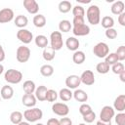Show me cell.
Listing matches in <instances>:
<instances>
[{
  "mask_svg": "<svg viewBox=\"0 0 125 125\" xmlns=\"http://www.w3.org/2000/svg\"><path fill=\"white\" fill-rule=\"evenodd\" d=\"M59 29H60V32H61V33H62V32H64V33L69 32V31L72 29V24L70 23L69 21H67V20H62V21H61L60 23H59Z\"/></svg>",
  "mask_w": 125,
  "mask_h": 125,
  "instance_id": "30",
  "label": "cell"
},
{
  "mask_svg": "<svg viewBox=\"0 0 125 125\" xmlns=\"http://www.w3.org/2000/svg\"><path fill=\"white\" fill-rule=\"evenodd\" d=\"M1 99H2V98H1V96H0V102H1Z\"/></svg>",
  "mask_w": 125,
  "mask_h": 125,
  "instance_id": "56",
  "label": "cell"
},
{
  "mask_svg": "<svg viewBox=\"0 0 125 125\" xmlns=\"http://www.w3.org/2000/svg\"><path fill=\"white\" fill-rule=\"evenodd\" d=\"M80 84H81V81H80V77L78 75L71 74V75L67 76L65 79V85L70 90L71 89H77Z\"/></svg>",
  "mask_w": 125,
  "mask_h": 125,
  "instance_id": "13",
  "label": "cell"
},
{
  "mask_svg": "<svg viewBox=\"0 0 125 125\" xmlns=\"http://www.w3.org/2000/svg\"><path fill=\"white\" fill-rule=\"evenodd\" d=\"M124 9H125V4L123 1L121 0H118V1H115L112 5H111V8H110V11L113 15H120L124 12Z\"/></svg>",
  "mask_w": 125,
  "mask_h": 125,
  "instance_id": "20",
  "label": "cell"
},
{
  "mask_svg": "<svg viewBox=\"0 0 125 125\" xmlns=\"http://www.w3.org/2000/svg\"><path fill=\"white\" fill-rule=\"evenodd\" d=\"M114 25V20L112 17H109V16H104L103 19H102V26L105 29H108V28H112Z\"/></svg>",
  "mask_w": 125,
  "mask_h": 125,
  "instance_id": "33",
  "label": "cell"
},
{
  "mask_svg": "<svg viewBox=\"0 0 125 125\" xmlns=\"http://www.w3.org/2000/svg\"><path fill=\"white\" fill-rule=\"evenodd\" d=\"M35 125H44V124H42V123H37V124H35Z\"/></svg>",
  "mask_w": 125,
  "mask_h": 125,
  "instance_id": "54",
  "label": "cell"
},
{
  "mask_svg": "<svg viewBox=\"0 0 125 125\" xmlns=\"http://www.w3.org/2000/svg\"><path fill=\"white\" fill-rule=\"evenodd\" d=\"M85 23L84 21V18H73L72 20V25H77V24H82Z\"/></svg>",
  "mask_w": 125,
  "mask_h": 125,
  "instance_id": "45",
  "label": "cell"
},
{
  "mask_svg": "<svg viewBox=\"0 0 125 125\" xmlns=\"http://www.w3.org/2000/svg\"><path fill=\"white\" fill-rule=\"evenodd\" d=\"M86 17L89 23L97 25L101 21V11L97 5H90L86 11Z\"/></svg>",
  "mask_w": 125,
  "mask_h": 125,
  "instance_id": "1",
  "label": "cell"
},
{
  "mask_svg": "<svg viewBox=\"0 0 125 125\" xmlns=\"http://www.w3.org/2000/svg\"><path fill=\"white\" fill-rule=\"evenodd\" d=\"M31 52L30 49L24 45L18 47L16 52V59L19 62H26L30 58Z\"/></svg>",
  "mask_w": 125,
  "mask_h": 125,
  "instance_id": "5",
  "label": "cell"
},
{
  "mask_svg": "<svg viewBox=\"0 0 125 125\" xmlns=\"http://www.w3.org/2000/svg\"><path fill=\"white\" fill-rule=\"evenodd\" d=\"M33 24H34V26H36V27H38V28H41V27H43V26H45V24H46V18H45V16L44 15H42V14H37V15H35L34 17H33Z\"/></svg>",
  "mask_w": 125,
  "mask_h": 125,
  "instance_id": "26",
  "label": "cell"
},
{
  "mask_svg": "<svg viewBox=\"0 0 125 125\" xmlns=\"http://www.w3.org/2000/svg\"><path fill=\"white\" fill-rule=\"evenodd\" d=\"M72 32L75 36H85L90 33V27L85 23L72 25Z\"/></svg>",
  "mask_w": 125,
  "mask_h": 125,
  "instance_id": "11",
  "label": "cell"
},
{
  "mask_svg": "<svg viewBox=\"0 0 125 125\" xmlns=\"http://www.w3.org/2000/svg\"><path fill=\"white\" fill-rule=\"evenodd\" d=\"M104 34H105V37L108 38V39H115L117 37V31L113 27L105 29V33Z\"/></svg>",
  "mask_w": 125,
  "mask_h": 125,
  "instance_id": "42",
  "label": "cell"
},
{
  "mask_svg": "<svg viewBox=\"0 0 125 125\" xmlns=\"http://www.w3.org/2000/svg\"><path fill=\"white\" fill-rule=\"evenodd\" d=\"M78 125H86L85 123H80V124H78Z\"/></svg>",
  "mask_w": 125,
  "mask_h": 125,
  "instance_id": "55",
  "label": "cell"
},
{
  "mask_svg": "<svg viewBox=\"0 0 125 125\" xmlns=\"http://www.w3.org/2000/svg\"><path fill=\"white\" fill-rule=\"evenodd\" d=\"M55 56H56V51L53 50L51 47L47 46L46 48L43 49V53H42V57L45 61L47 62H51L55 59Z\"/></svg>",
  "mask_w": 125,
  "mask_h": 125,
  "instance_id": "23",
  "label": "cell"
},
{
  "mask_svg": "<svg viewBox=\"0 0 125 125\" xmlns=\"http://www.w3.org/2000/svg\"><path fill=\"white\" fill-rule=\"evenodd\" d=\"M57 99H58V93L53 89H48L46 94V101L50 103H54L57 101Z\"/></svg>",
  "mask_w": 125,
  "mask_h": 125,
  "instance_id": "37",
  "label": "cell"
},
{
  "mask_svg": "<svg viewBox=\"0 0 125 125\" xmlns=\"http://www.w3.org/2000/svg\"><path fill=\"white\" fill-rule=\"evenodd\" d=\"M59 11L62 14H65V13H68L71 8H72V5H71V2L70 1H67V0H63V1H61L59 3Z\"/></svg>",
  "mask_w": 125,
  "mask_h": 125,
  "instance_id": "29",
  "label": "cell"
},
{
  "mask_svg": "<svg viewBox=\"0 0 125 125\" xmlns=\"http://www.w3.org/2000/svg\"><path fill=\"white\" fill-rule=\"evenodd\" d=\"M93 53L96 57L100 58V59H103V58H105L108 53H109V48H108V45L104 42H99L97 43L94 48H93Z\"/></svg>",
  "mask_w": 125,
  "mask_h": 125,
  "instance_id": "6",
  "label": "cell"
},
{
  "mask_svg": "<svg viewBox=\"0 0 125 125\" xmlns=\"http://www.w3.org/2000/svg\"><path fill=\"white\" fill-rule=\"evenodd\" d=\"M3 71H4V66H3V64L0 63V75L3 73Z\"/></svg>",
  "mask_w": 125,
  "mask_h": 125,
  "instance_id": "53",
  "label": "cell"
},
{
  "mask_svg": "<svg viewBox=\"0 0 125 125\" xmlns=\"http://www.w3.org/2000/svg\"><path fill=\"white\" fill-rule=\"evenodd\" d=\"M115 54L118 58V61H124L125 60V46L121 45L117 48V50L115 51Z\"/></svg>",
  "mask_w": 125,
  "mask_h": 125,
  "instance_id": "40",
  "label": "cell"
},
{
  "mask_svg": "<svg viewBox=\"0 0 125 125\" xmlns=\"http://www.w3.org/2000/svg\"><path fill=\"white\" fill-rule=\"evenodd\" d=\"M23 117L29 123L37 122L38 120L42 119V117H43V111L40 108H37V107H30L29 109L24 110Z\"/></svg>",
  "mask_w": 125,
  "mask_h": 125,
  "instance_id": "2",
  "label": "cell"
},
{
  "mask_svg": "<svg viewBox=\"0 0 125 125\" xmlns=\"http://www.w3.org/2000/svg\"><path fill=\"white\" fill-rule=\"evenodd\" d=\"M47 125H60L59 119H57V118H50L47 121Z\"/></svg>",
  "mask_w": 125,
  "mask_h": 125,
  "instance_id": "47",
  "label": "cell"
},
{
  "mask_svg": "<svg viewBox=\"0 0 125 125\" xmlns=\"http://www.w3.org/2000/svg\"><path fill=\"white\" fill-rule=\"evenodd\" d=\"M18 125H30V124H29V122H27V121H21V122L19 123Z\"/></svg>",
  "mask_w": 125,
  "mask_h": 125,
  "instance_id": "52",
  "label": "cell"
},
{
  "mask_svg": "<svg viewBox=\"0 0 125 125\" xmlns=\"http://www.w3.org/2000/svg\"><path fill=\"white\" fill-rule=\"evenodd\" d=\"M80 77V81L81 83L87 85V86H91L95 83V75L94 72L92 70H85L82 72V74L79 76Z\"/></svg>",
  "mask_w": 125,
  "mask_h": 125,
  "instance_id": "10",
  "label": "cell"
},
{
  "mask_svg": "<svg viewBox=\"0 0 125 125\" xmlns=\"http://www.w3.org/2000/svg\"><path fill=\"white\" fill-rule=\"evenodd\" d=\"M109 65L104 62H99L97 65H96V70L98 71V73L100 74H105L109 71Z\"/></svg>",
  "mask_w": 125,
  "mask_h": 125,
  "instance_id": "35",
  "label": "cell"
},
{
  "mask_svg": "<svg viewBox=\"0 0 125 125\" xmlns=\"http://www.w3.org/2000/svg\"><path fill=\"white\" fill-rule=\"evenodd\" d=\"M23 7L31 15H37L39 11V5L35 0H24Z\"/></svg>",
  "mask_w": 125,
  "mask_h": 125,
  "instance_id": "14",
  "label": "cell"
},
{
  "mask_svg": "<svg viewBox=\"0 0 125 125\" xmlns=\"http://www.w3.org/2000/svg\"><path fill=\"white\" fill-rule=\"evenodd\" d=\"M79 45H80L79 40H78L76 37H74V36L68 37V38L66 39V41H65V46H66V48H67L68 50H70V51H73V52H75V51L78 50Z\"/></svg>",
  "mask_w": 125,
  "mask_h": 125,
  "instance_id": "17",
  "label": "cell"
},
{
  "mask_svg": "<svg viewBox=\"0 0 125 125\" xmlns=\"http://www.w3.org/2000/svg\"><path fill=\"white\" fill-rule=\"evenodd\" d=\"M72 15L73 18H84L85 10L81 5H76L72 8Z\"/></svg>",
  "mask_w": 125,
  "mask_h": 125,
  "instance_id": "34",
  "label": "cell"
},
{
  "mask_svg": "<svg viewBox=\"0 0 125 125\" xmlns=\"http://www.w3.org/2000/svg\"><path fill=\"white\" fill-rule=\"evenodd\" d=\"M50 44L51 48L55 51H59L62 48L63 46V41H62V35L60 31H53L50 35Z\"/></svg>",
  "mask_w": 125,
  "mask_h": 125,
  "instance_id": "4",
  "label": "cell"
},
{
  "mask_svg": "<svg viewBox=\"0 0 125 125\" xmlns=\"http://www.w3.org/2000/svg\"><path fill=\"white\" fill-rule=\"evenodd\" d=\"M40 73L44 77H50L54 73V67L51 64H43L40 67Z\"/></svg>",
  "mask_w": 125,
  "mask_h": 125,
  "instance_id": "31",
  "label": "cell"
},
{
  "mask_svg": "<svg viewBox=\"0 0 125 125\" xmlns=\"http://www.w3.org/2000/svg\"><path fill=\"white\" fill-rule=\"evenodd\" d=\"M96 119V113L94 111H91L85 115H83V120L86 122V123H92L94 120Z\"/></svg>",
  "mask_w": 125,
  "mask_h": 125,
  "instance_id": "43",
  "label": "cell"
},
{
  "mask_svg": "<svg viewBox=\"0 0 125 125\" xmlns=\"http://www.w3.org/2000/svg\"><path fill=\"white\" fill-rule=\"evenodd\" d=\"M77 2H79V3H84V4H87V3H90L91 1L90 0H77Z\"/></svg>",
  "mask_w": 125,
  "mask_h": 125,
  "instance_id": "51",
  "label": "cell"
},
{
  "mask_svg": "<svg viewBox=\"0 0 125 125\" xmlns=\"http://www.w3.org/2000/svg\"><path fill=\"white\" fill-rule=\"evenodd\" d=\"M5 60V51L3 49V47L0 45V62H3Z\"/></svg>",
  "mask_w": 125,
  "mask_h": 125,
  "instance_id": "48",
  "label": "cell"
},
{
  "mask_svg": "<svg viewBox=\"0 0 125 125\" xmlns=\"http://www.w3.org/2000/svg\"><path fill=\"white\" fill-rule=\"evenodd\" d=\"M36 98L33 94H24L21 98V103L26 107H33L36 104Z\"/></svg>",
  "mask_w": 125,
  "mask_h": 125,
  "instance_id": "16",
  "label": "cell"
},
{
  "mask_svg": "<svg viewBox=\"0 0 125 125\" xmlns=\"http://www.w3.org/2000/svg\"><path fill=\"white\" fill-rule=\"evenodd\" d=\"M36 85L32 80H26L23 82L22 85V90L25 94H33L35 92Z\"/></svg>",
  "mask_w": 125,
  "mask_h": 125,
  "instance_id": "27",
  "label": "cell"
},
{
  "mask_svg": "<svg viewBox=\"0 0 125 125\" xmlns=\"http://www.w3.org/2000/svg\"><path fill=\"white\" fill-rule=\"evenodd\" d=\"M47 87L44 85H40L35 89V98L36 100L40 101V102H44L46 101V94H47Z\"/></svg>",
  "mask_w": 125,
  "mask_h": 125,
  "instance_id": "21",
  "label": "cell"
},
{
  "mask_svg": "<svg viewBox=\"0 0 125 125\" xmlns=\"http://www.w3.org/2000/svg\"><path fill=\"white\" fill-rule=\"evenodd\" d=\"M58 96L60 97V99L62 102H68L72 99V92L68 88H62V89L60 90Z\"/></svg>",
  "mask_w": 125,
  "mask_h": 125,
  "instance_id": "24",
  "label": "cell"
},
{
  "mask_svg": "<svg viewBox=\"0 0 125 125\" xmlns=\"http://www.w3.org/2000/svg\"><path fill=\"white\" fill-rule=\"evenodd\" d=\"M34 42H35V45H36L37 47L42 48V49L46 48V47L48 46V43H49L48 38H47L45 35H42V34L37 35V36L35 37V39H34Z\"/></svg>",
  "mask_w": 125,
  "mask_h": 125,
  "instance_id": "28",
  "label": "cell"
},
{
  "mask_svg": "<svg viewBox=\"0 0 125 125\" xmlns=\"http://www.w3.org/2000/svg\"><path fill=\"white\" fill-rule=\"evenodd\" d=\"M72 97L79 103H85L88 100V94L82 89H75V91L72 93Z\"/></svg>",
  "mask_w": 125,
  "mask_h": 125,
  "instance_id": "19",
  "label": "cell"
},
{
  "mask_svg": "<svg viewBox=\"0 0 125 125\" xmlns=\"http://www.w3.org/2000/svg\"><path fill=\"white\" fill-rule=\"evenodd\" d=\"M118 75H119L120 80H121L122 82H125V70H123V71H122L121 73H119Z\"/></svg>",
  "mask_w": 125,
  "mask_h": 125,
  "instance_id": "50",
  "label": "cell"
},
{
  "mask_svg": "<svg viewBox=\"0 0 125 125\" xmlns=\"http://www.w3.org/2000/svg\"><path fill=\"white\" fill-rule=\"evenodd\" d=\"M0 96H1V98L3 100H10L14 96V89L10 85H4L1 88Z\"/></svg>",
  "mask_w": 125,
  "mask_h": 125,
  "instance_id": "18",
  "label": "cell"
},
{
  "mask_svg": "<svg viewBox=\"0 0 125 125\" xmlns=\"http://www.w3.org/2000/svg\"><path fill=\"white\" fill-rule=\"evenodd\" d=\"M52 111L59 116H66L69 113V107L64 103H55L52 105Z\"/></svg>",
  "mask_w": 125,
  "mask_h": 125,
  "instance_id": "8",
  "label": "cell"
},
{
  "mask_svg": "<svg viewBox=\"0 0 125 125\" xmlns=\"http://www.w3.org/2000/svg\"><path fill=\"white\" fill-rule=\"evenodd\" d=\"M113 108L119 112H123L125 110V95L121 94L117 96V98L113 102Z\"/></svg>",
  "mask_w": 125,
  "mask_h": 125,
  "instance_id": "15",
  "label": "cell"
},
{
  "mask_svg": "<svg viewBox=\"0 0 125 125\" xmlns=\"http://www.w3.org/2000/svg\"><path fill=\"white\" fill-rule=\"evenodd\" d=\"M4 79L9 84H19L22 80V73L20 70L10 68L6 70L4 74Z\"/></svg>",
  "mask_w": 125,
  "mask_h": 125,
  "instance_id": "3",
  "label": "cell"
},
{
  "mask_svg": "<svg viewBox=\"0 0 125 125\" xmlns=\"http://www.w3.org/2000/svg\"><path fill=\"white\" fill-rule=\"evenodd\" d=\"M14 11L10 8H4L0 10V23H6L14 19Z\"/></svg>",
  "mask_w": 125,
  "mask_h": 125,
  "instance_id": "12",
  "label": "cell"
},
{
  "mask_svg": "<svg viewBox=\"0 0 125 125\" xmlns=\"http://www.w3.org/2000/svg\"><path fill=\"white\" fill-rule=\"evenodd\" d=\"M118 62L119 61H118V58H117V56H116L115 53H108V55L104 58V62H106L109 66L110 65H113L114 63H116Z\"/></svg>",
  "mask_w": 125,
  "mask_h": 125,
  "instance_id": "36",
  "label": "cell"
},
{
  "mask_svg": "<svg viewBox=\"0 0 125 125\" xmlns=\"http://www.w3.org/2000/svg\"><path fill=\"white\" fill-rule=\"evenodd\" d=\"M17 38L23 44H28L33 40V34L31 31L25 28L19 29L17 32Z\"/></svg>",
  "mask_w": 125,
  "mask_h": 125,
  "instance_id": "9",
  "label": "cell"
},
{
  "mask_svg": "<svg viewBox=\"0 0 125 125\" xmlns=\"http://www.w3.org/2000/svg\"><path fill=\"white\" fill-rule=\"evenodd\" d=\"M114 115H115L114 108L110 105H104V106H103V108L100 112V120L108 122V121H111V119L114 117Z\"/></svg>",
  "mask_w": 125,
  "mask_h": 125,
  "instance_id": "7",
  "label": "cell"
},
{
  "mask_svg": "<svg viewBox=\"0 0 125 125\" xmlns=\"http://www.w3.org/2000/svg\"><path fill=\"white\" fill-rule=\"evenodd\" d=\"M111 70H112V72L114 73V74H119V73H121L123 70H125V67H124V64L122 63V62H116V63H114L113 65H111Z\"/></svg>",
  "mask_w": 125,
  "mask_h": 125,
  "instance_id": "38",
  "label": "cell"
},
{
  "mask_svg": "<svg viewBox=\"0 0 125 125\" xmlns=\"http://www.w3.org/2000/svg\"><path fill=\"white\" fill-rule=\"evenodd\" d=\"M14 23H15L16 26H18L20 29H21V28H24V27L27 25V23H28V19H27L25 16H23V15H19V16H17L16 19L14 20Z\"/></svg>",
  "mask_w": 125,
  "mask_h": 125,
  "instance_id": "22",
  "label": "cell"
},
{
  "mask_svg": "<svg viewBox=\"0 0 125 125\" xmlns=\"http://www.w3.org/2000/svg\"><path fill=\"white\" fill-rule=\"evenodd\" d=\"M91 111H93V110H92V107H91V105L88 104L83 103V104L79 106V112H80V114H81L82 116L85 115V114H87V113H89V112H91Z\"/></svg>",
  "mask_w": 125,
  "mask_h": 125,
  "instance_id": "39",
  "label": "cell"
},
{
  "mask_svg": "<svg viewBox=\"0 0 125 125\" xmlns=\"http://www.w3.org/2000/svg\"><path fill=\"white\" fill-rule=\"evenodd\" d=\"M97 125H112V124H111V121H108V122H104V121L99 120V121H97Z\"/></svg>",
  "mask_w": 125,
  "mask_h": 125,
  "instance_id": "49",
  "label": "cell"
},
{
  "mask_svg": "<svg viewBox=\"0 0 125 125\" xmlns=\"http://www.w3.org/2000/svg\"><path fill=\"white\" fill-rule=\"evenodd\" d=\"M59 122H60V125H72L71 119H70L69 117H65V116L62 117V118L59 120Z\"/></svg>",
  "mask_w": 125,
  "mask_h": 125,
  "instance_id": "44",
  "label": "cell"
},
{
  "mask_svg": "<svg viewBox=\"0 0 125 125\" xmlns=\"http://www.w3.org/2000/svg\"><path fill=\"white\" fill-rule=\"evenodd\" d=\"M115 122L117 125H125V113L124 112H119L116 115H114Z\"/></svg>",
  "mask_w": 125,
  "mask_h": 125,
  "instance_id": "41",
  "label": "cell"
},
{
  "mask_svg": "<svg viewBox=\"0 0 125 125\" xmlns=\"http://www.w3.org/2000/svg\"><path fill=\"white\" fill-rule=\"evenodd\" d=\"M118 22H119L120 25L125 26V12L118 15Z\"/></svg>",
  "mask_w": 125,
  "mask_h": 125,
  "instance_id": "46",
  "label": "cell"
},
{
  "mask_svg": "<svg viewBox=\"0 0 125 125\" xmlns=\"http://www.w3.org/2000/svg\"><path fill=\"white\" fill-rule=\"evenodd\" d=\"M22 117H23L22 113H21V111L16 110V111H13V112L10 114V121H11L13 124L18 125L19 123H21V122L22 121Z\"/></svg>",
  "mask_w": 125,
  "mask_h": 125,
  "instance_id": "32",
  "label": "cell"
},
{
  "mask_svg": "<svg viewBox=\"0 0 125 125\" xmlns=\"http://www.w3.org/2000/svg\"><path fill=\"white\" fill-rule=\"evenodd\" d=\"M85 60H86V56H85V53H84L83 51L77 50V51H75V52L73 53V55H72V61H73V62L76 63V64H81V63H83V62H85Z\"/></svg>",
  "mask_w": 125,
  "mask_h": 125,
  "instance_id": "25",
  "label": "cell"
}]
</instances>
